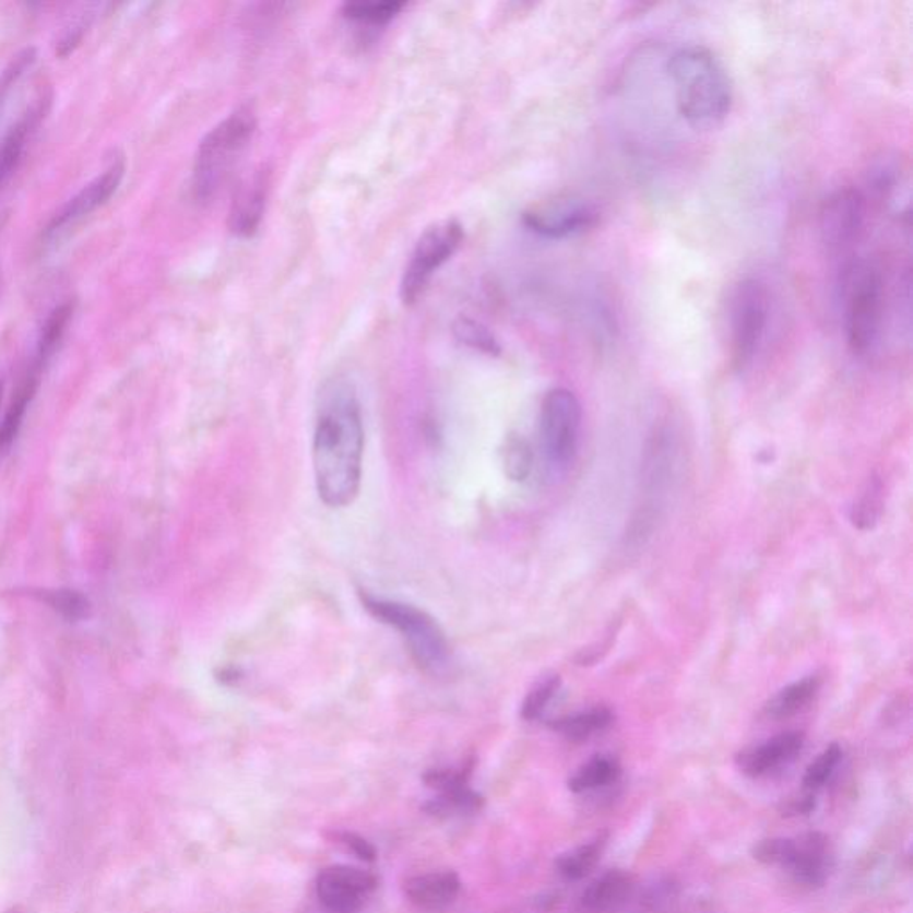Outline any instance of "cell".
<instances>
[{
  "mask_svg": "<svg viewBox=\"0 0 913 913\" xmlns=\"http://www.w3.org/2000/svg\"><path fill=\"white\" fill-rule=\"evenodd\" d=\"M365 425L359 399L345 380L323 386L312 436V467L320 500L331 509L354 503L363 481Z\"/></svg>",
  "mask_w": 913,
  "mask_h": 913,
  "instance_id": "obj_1",
  "label": "cell"
},
{
  "mask_svg": "<svg viewBox=\"0 0 913 913\" xmlns=\"http://www.w3.org/2000/svg\"><path fill=\"white\" fill-rule=\"evenodd\" d=\"M675 84L676 106L695 129H714L734 106V83L728 70L709 47L687 45L667 61Z\"/></svg>",
  "mask_w": 913,
  "mask_h": 913,
  "instance_id": "obj_2",
  "label": "cell"
},
{
  "mask_svg": "<svg viewBox=\"0 0 913 913\" xmlns=\"http://www.w3.org/2000/svg\"><path fill=\"white\" fill-rule=\"evenodd\" d=\"M258 127L253 107L241 106L216 123L194 154L191 190L200 204H208L224 188L234 166L244 156Z\"/></svg>",
  "mask_w": 913,
  "mask_h": 913,
  "instance_id": "obj_3",
  "label": "cell"
},
{
  "mask_svg": "<svg viewBox=\"0 0 913 913\" xmlns=\"http://www.w3.org/2000/svg\"><path fill=\"white\" fill-rule=\"evenodd\" d=\"M845 337L853 354H867L878 340L884 320L885 282L869 259L845 261L841 273Z\"/></svg>",
  "mask_w": 913,
  "mask_h": 913,
  "instance_id": "obj_4",
  "label": "cell"
},
{
  "mask_svg": "<svg viewBox=\"0 0 913 913\" xmlns=\"http://www.w3.org/2000/svg\"><path fill=\"white\" fill-rule=\"evenodd\" d=\"M360 602L375 619L394 628L407 644L414 662L427 673H441L450 664V644L439 622L422 608L386 597L360 594Z\"/></svg>",
  "mask_w": 913,
  "mask_h": 913,
  "instance_id": "obj_5",
  "label": "cell"
},
{
  "mask_svg": "<svg viewBox=\"0 0 913 913\" xmlns=\"http://www.w3.org/2000/svg\"><path fill=\"white\" fill-rule=\"evenodd\" d=\"M768 287L758 278H744L735 286L730 304L732 368L744 374L754 365L769 321Z\"/></svg>",
  "mask_w": 913,
  "mask_h": 913,
  "instance_id": "obj_6",
  "label": "cell"
},
{
  "mask_svg": "<svg viewBox=\"0 0 913 913\" xmlns=\"http://www.w3.org/2000/svg\"><path fill=\"white\" fill-rule=\"evenodd\" d=\"M582 407L573 391L555 388L546 393L541 404V450L546 466L554 473H562L573 464L579 450Z\"/></svg>",
  "mask_w": 913,
  "mask_h": 913,
  "instance_id": "obj_7",
  "label": "cell"
},
{
  "mask_svg": "<svg viewBox=\"0 0 913 913\" xmlns=\"http://www.w3.org/2000/svg\"><path fill=\"white\" fill-rule=\"evenodd\" d=\"M462 239L464 228L456 220H442L422 234L400 282V298L405 306H413L425 295L434 275L461 247Z\"/></svg>",
  "mask_w": 913,
  "mask_h": 913,
  "instance_id": "obj_8",
  "label": "cell"
},
{
  "mask_svg": "<svg viewBox=\"0 0 913 913\" xmlns=\"http://www.w3.org/2000/svg\"><path fill=\"white\" fill-rule=\"evenodd\" d=\"M600 222L596 205L580 197H557L532 205L523 213L529 230L546 239H568L582 236Z\"/></svg>",
  "mask_w": 913,
  "mask_h": 913,
  "instance_id": "obj_9",
  "label": "cell"
},
{
  "mask_svg": "<svg viewBox=\"0 0 913 913\" xmlns=\"http://www.w3.org/2000/svg\"><path fill=\"white\" fill-rule=\"evenodd\" d=\"M865 199L855 188L833 191L822 202L819 227L826 250L835 258H844L853 250L864 230Z\"/></svg>",
  "mask_w": 913,
  "mask_h": 913,
  "instance_id": "obj_10",
  "label": "cell"
},
{
  "mask_svg": "<svg viewBox=\"0 0 913 913\" xmlns=\"http://www.w3.org/2000/svg\"><path fill=\"white\" fill-rule=\"evenodd\" d=\"M375 887L377 878L371 873L355 869L351 865L327 867L321 870L317 881L320 903L334 913L359 912Z\"/></svg>",
  "mask_w": 913,
  "mask_h": 913,
  "instance_id": "obj_11",
  "label": "cell"
},
{
  "mask_svg": "<svg viewBox=\"0 0 913 913\" xmlns=\"http://www.w3.org/2000/svg\"><path fill=\"white\" fill-rule=\"evenodd\" d=\"M123 174H126V165L123 161H115L103 176L92 180L88 186H84L83 190L79 191L75 197L67 202L63 210L56 213L50 220L49 227L45 230L47 236H56L61 233L63 228L75 224L78 220L88 216L93 211L103 208L107 200L111 199L112 194L117 193L118 186L122 182Z\"/></svg>",
  "mask_w": 913,
  "mask_h": 913,
  "instance_id": "obj_12",
  "label": "cell"
},
{
  "mask_svg": "<svg viewBox=\"0 0 913 913\" xmlns=\"http://www.w3.org/2000/svg\"><path fill=\"white\" fill-rule=\"evenodd\" d=\"M805 735L802 732H785L769 738L754 748L744 749L737 755V766L748 776H763L774 769L792 762L802 751Z\"/></svg>",
  "mask_w": 913,
  "mask_h": 913,
  "instance_id": "obj_13",
  "label": "cell"
},
{
  "mask_svg": "<svg viewBox=\"0 0 913 913\" xmlns=\"http://www.w3.org/2000/svg\"><path fill=\"white\" fill-rule=\"evenodd\" d=\"M792 841H794V847H792V855L785 869L791 873L796 884L821 887L830 869L828 839L821 833H807Z\"/></svg>",
  "mask_w": 913,
  "mask_h": 913,
  "instance_id": "obj_14",
  "label": "cell"
},
{
  "mask_svg": "<svg viewBox=\"0 0 913 913\" xmlns=\"http://www.w3.org/2000/svg\"><path fill=\"white\" fill-rule=\"evenodd\" d=\"M52 93H42L35 103L27 107V111L10 127L4 140L0 143V186L13 174L20 157L24 154L25 143L31 134L38 129L45 115L49 112Z\"/></svg>",
  "mask_w": 913,
  "mask_h": 913,
  "instance_id": "obj_15",
  "label": "cell"
},
{
  "mask_svg": "<svg viewBox=\"0 0 913 913\" xmlns=\"http://www.w3.org/2000/svg\"><path fill=\"white\" fill-rule=\"evenodd\" d=\"M405 898L423 912H441L455 901L461 892V879L452 870L428 873L407 879Z\"/></svg>",
  "mask_w": 913,
  "mask_h": 913,
  "instance_id": "obj_16",
  "label": "cell"
},
{
  "mask_svg": "<svg viewBox=\"0 0 913 913\" xmlns=\"http://www.w3.org/2000/svg\"><path fill=\"white\" fill-rule=\"evenodd\" d=\"M268 179L264 171H256L239 188L228 216V227L238 238H252L263 220L266 204Z\"/></svg>",
  "mask_w": 913,
  "mask_h": 913,
  "instance_id": "obj_17",
  "label": "cell"
},
{
  "mask_svg": "<svg viewBox=\"0 0 913 913\" xmlns=\"http://www.w3.org/2000/svg\"><path fill=\"white\" fill-rule=\"evenodd\" d=\"M633 881L622 870H608L583 890V909L593 913H616L632 898Z\"/></svg>",
  "mask_w": 913,
  "mask_h": 913,
  "instance_id": "obj_18",
  "label": "cell"
},
{
  "mask_svg": "<svg viewBox=\"0 0 913 913\" xmlns=\"http://www.w3.org/2000/svg\"><path fill=\"white\" fill-rule=\"evenodd\" d=\"M821 676H805L802 680L783 687L766 703L769 720L782 721L805 709L821 689Z\"/></svg>",
  "mask_w": 913,
  "mask_h": 913,
  "instance_id": "obj_19",
  "label": "cell"
},
{
  "mask_svg": "<svg viewBox=\"0 0 913 913\" xmlns=\"http://www.w3.org/2000/svg\"><path fill=\"white\" fill-rule=\"evenodd\" d=\"M39 384V369L33 368V371L25 375L24 380L20 382L16 389L15 396L11 400L10 407L5 411L4 419L0 423V452L10 450L11 444L19 438L20 428L24 423L25 413L29 407L31 402L35 399L36 391Z\"/></svg>",
  "mask_w": 913,
  "mask_h": 913,
  "instance_id": "obj_20",
  "label": "cell"
},
{
  "mask_svg": "<svg viewBox=\"0 0 913 913\" xmlns=\"http://www.w3.org/2000/svg\"><path fill=\"white\" fill-rule=\"evenodd\" d=\"M613 721V710H608L607 707H594V709L583 710V712L552 721L549 726L569 740L579 743V740H588L593 735L607 730Z\"/></svg>",
  "mask_w": 913,
  "mask_h": 913,
  "instance_id": "obj_21",
  "label": "cell"
},
{
  "mask_svg": "<svg viewBox=\"0 0 913 913\" xmlns=\"http://www.w3.org/2000/svg\"><path fill=\"white\" fill-rule=\"evenodd\" d=\"M73 317L72 301H64L61 306L56 307L50 311L49 317L45 320L42 332H39L38 346H36V368L42 371L45 366L49 365L54 354L58 352L61 341H63L67 329H69L70 321Z\"/></svg>",
  "mask_w": 913,
  "mask_h": 913,
  "instance_id": "obj_22",
  "label": "cell"
},
{
  "mask_svg": "<svg viewBox=\"0 0 913 913\" xmlns=\"http://www.w3.org/2000/svg\"><path fill=\"white\" fill-rule=\"evenodd\" d=\"M621 773L619 763L610 757H594L588 763L569 778L568 787L571 792L594 791L597 787H605L613 783Z\"/></svg>",
  "mask_w": 913,
  "mask_h": 913,
  "instance_id": "obj_23",
  "label": "cell"
},
{
  "mask_svg": "<svg viewBox=\"0 0 913 913\" xmlns=\"http://www.w3.org/2000/svg\"><path fill=\"white\" fill-rule=\"evenodd\" d=\"M605 841L596 839V841L589 842V844L580 845L577 850L564 853L557 858V870L562 878L571 879V881H579L585 878L591 870L596 867L600 856H602Z\"/></svg>",
  "mask_w": 913,
  "mask_h": 913,
  "instance_id": "obj_24",
  "label": "cell"
},
{
  "mask_svg": "<svg viewBox=\"0 0 913 913\" xmlns=\"http://www.w3.org/2000/svg\"><path fill=\"white\" fill-rule=\"evenodd\" d=\"M404 2H396V0L346 2L343 5V15H345V19L360 25L380 27V25L389 24L394 16L399 15L400 11L404 10Z\"/></svg>",
  "mask_w": 913,
  "mask_h": 913,
  "instance_id": "obj_25",
  "label": "cell"
},
{
  "mask_svg": "<svg viewBox=\"0 0 913 913\" xmlns=\"http://www.w3.org/2000/svg\"><path fill=\"white\" fill-rule=\"evenodd\" d=\"M881 512H884V484L878 476H873L867 482L861 498L851 509V521L856 529H875Z\"/></svg>",
  "mask_w": 913,
  "mask_h": 913,
  "instance_id": "obj_26",
  "label": "cell"
},
{
  "mask_svg": "<svg viewBox=\"0 0 913 913\" xmlns=\"http://www.w3.org/2000/svg\"><path fill=\"white\" fill-rule=\"evenodd\" d=\"M452 331L459 343L470 346L473 351L493 355V357L501 354V346L498 340H496L495 334L484 323H481V321L464 317L456 318L453 321Z\"/></svg>",
  "mask_w": 913,
  "mask_h": 913,
  "instance_id": "obj_27",
  "label": "cell"
},
{
  "mask_svg": "<svg viewBox=\"0 0 913 913\" xmlns=\"http://www.w3.org/2000/svg\"><path fill=\"white\" fill-rule=\"evenodd\" d=\"M503 470L509 481L525 482L534 470V452L525 438L512 434L503 447Z\"/></svg>",
  "mask_w": 913,
  "mask_h": 913,
  "instance_id": "obj_28",
  "label": "cell"
},
{
  "mask_svg": "<svg viewBox=\"0 0 913 913\" xmlns=\"http://www.w3.org/2000/svg\"><path fill=\"white\" fill-rule=\"evenodd\" d=\"M482 803L484 799L476 792L470 787H462L452 792H441L439 797L428 803L427 810L434 816H453L481 810Z\"/></svg>",
  "mask_w": 913,
  "mask_h": 913,
  "instance_id": "obj_29",
  "label": "cell"
},
{
  "mask_svg": "<svg viewBox=\"0 0 913 913\" xmlns=\"http://www.w3.org/2000/svg\"><path fill=\"white\" fill-rule=\"evenodd\" d=\"M842 760V748L839 744H830L828 748L822 751L819 757L814 760V762L808 766L807 771H805V776H803V787L807 788V791H817V788H821L828 780H830L831 774L835 771L837 766L841 763Z\"/></svg>",
  "mask_w": 913,
  "mask_h": 913,
  "instance_id": "obj_30",
  "label": "cell"
},
{
  "mask_svg": "<svg viewBox=\"0 0 913 913\" xmlns=\"http://www.w3.org/2000/svg\"><path fill=\"white\" fill-rule=\"evenodd\" d=\"M559 689L560 676H548L545 680L540 681L534 689L530 690L525 701L521 704V718L526 721L540 720Z\"/></svg>",
  "mask_w": 913,
  "mask_h": 913,
  "instance_id": "obj_31",
  "label": "cell"
},
{
  "mask_svg": "<svg viewBox=\"0 0 913 913\" xmlns=\"http://www.w3.org/2000/svg\"><path fill=\"white\" fill-rule=\"evenodd\" d=\"M44 600L56 613L61 614L69 621H79L88 616V600L78 591H69V589L52 591V593L45 594Z\"/></svg>",
  "mask_w": 913,
  "mask_h": 913,
  "instance_id": "obj_32",
  "label": "cell"
},
{
  "mask_svg": "<svg viewBox=\"0 0 913 913\" xmlns=\"http://www.w3.org/2000/svg\"><path fill=\"white\" fill-rule=\"evenodd\" d=\"M36 58H38V52L35 47H25L0 72V107L10 95L11 88L19 83V79L35 64Z\"/></svg>",
  "mask_w": 913,
  "mask_h": 913,
  "instance_id": "obj_33",
  "label": "cell"
},
{
  "mask_svg": "<svg viewBox=\"0 0 913 913\" xmlns=\"http://www.w3.org/2000/svg\"><path fill=\"white\" fill-rule=\"evenodd\" d=\"M792 847H794L792 839H766V841L755 844V861L762 862L766 865H778V867L785 869V865H787L792 855Z\"/></svg>",
  "mask_w": 913,
  "mask_h": 913,
  "instance_id": "obj_34",
  "label": "cell"
},
{
  "mask_svg": "<svg viewBox=\"0 0 913 913\" xmlns=\"http://www.w3.org/2000/svg\"><path fill=\"white\" fill-rule=\"evenodd\" d=\"M90 22H92V15L86 13V16H81L73 24H70L56 44V56L64 59L69 58L70 54L75 52V49L83 42L84 35H86V31H88Z\"/></svg>",
  "mask_w": 913,
  "mask_h": 913,
  "instance_id": "obj_35",
  "label": "cell"
},
{
  "mask_svg": "<svg viewBox=\"0 0 913 913\" xmlns=\"http://www.w3.org/2000/svg\"><path fill=\"white\" fill-rule=\"evenodd\" d=\"M467 776H470L467 769H462V771L444 769V771H430V773L425 774L423 780L428 787L436 788L441 794V792H452L456 788L467 787Z\"/></svg>",
  "mask_w": 913,
  "mask_h": 913,
  "instance_id": "obj_36",
  "label": "cell"
},
{
  "mask_svg": "<svg viewBox=\"0 0 913 913\" xmlns=\"http://www.w3.org/2000/svg\"><path fill=\"white\" fill-rule=\"evenodd\" d=\"M341 839H343V842H345V844L354 851L355 855L359 856L360 861H375L377 851H375L374 845L369 844V842L366 841V839H363V837L357 835V833L346 831V833L341 835Z\"/></svg>",
  "mask_w": 913,
  "mask_h": 913,
  "instance_id": "obj_37",
  "label": "cell"
},
{
  "mask_svg": "<svg viewBox=\"0 0 913 913\" xmlns=\"http://www.w3.org/2000/svg\"><path fill=\"white\" fill-rule=\"evenodd\" d=\"M811 808H814V799L807 794V796L797 797V799L788 802L785 811H788V814H808Z\"/></svg>",
  "mask_w": 913,
  "mask_h": 913,
  "instance_id": "obj_38",
  "label": "cell"
},
{
  "mask_svg": "<svg viewBox=\"0 0 913 913\" xmlns=\"http://www.w3.org/2000/svg\"><path fill=\"white\" fill-rule=\"evenodd\" d=\"M2 400H4V382L0 380V405H2Z\"/></svg>",
  "mask_w": 913,
  "mask_h": 913,
  "instance_id": "obj_39",
  "label": "cell"
}]
</instances>
